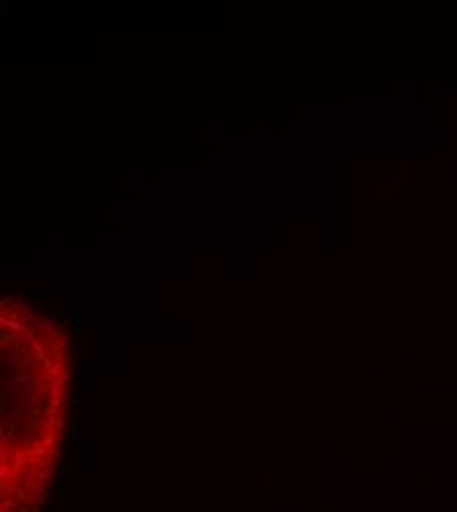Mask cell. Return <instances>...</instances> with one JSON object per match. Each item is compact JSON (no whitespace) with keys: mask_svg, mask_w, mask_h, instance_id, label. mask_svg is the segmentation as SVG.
Segmentation results:
<instances>
[{"mask_svg":"<svg viewBox=\"0 0 457 512\" xmlns=\"http://www.w3.org/2000/svg\"><path fill=\"white\" fill-rule=\"evenodd\" d=\"M0 512H42L56 485L66 424V339L50 321L2 316Z\"/></svg>","mask_w":457,"mask_h":512,"instance_id":"obj_1","label":"cell"}]
</instances>
